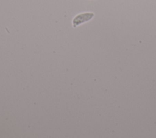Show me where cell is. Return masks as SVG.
<instances>
[{
  "instance_id": "cell-1",
  "label": "cell",
  "mask_w": 156,
  "mask_h": 138,
  "mask_svg": "<svg viewBox=\"0 0 156 138\" xmlns=\"http://www.w3.org/2000/svg\"><path fill=\"white\" fill-rule=\"evenodd\" d=\"M94 16L92 12H85L77 15L72 20V26L73 28H76L80 24L90 21Z\"/></svg>"
}]
</instances>
